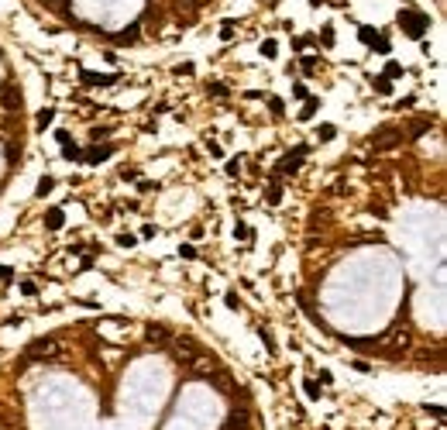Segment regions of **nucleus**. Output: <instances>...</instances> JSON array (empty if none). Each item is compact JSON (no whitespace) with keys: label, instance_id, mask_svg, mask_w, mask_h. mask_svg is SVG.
<instances>
[{"label":"nucleus","instance_id":"obj_19","mask_svg":"<svg viewBox=\"0 0 447 430\" xmlns=\"http://www.w3.org/2000/svg\"><path fill=\"white\" fill-rule=\"evenodd\" d=\"M382 76H386V79H399V76H403V66H399V62H389Z\"/></svg>","mask_w":447,"mask_h":430},{"label":"nucleus","instance_id":"obj_37","mask_svg":"<svg viewBox=\"0 0 447 430\" xmlns=\"http://www.w3.org/2000/svg\"><path fill=\"white\" fill-rule=\"evenodd\" d=\"M303 69L313 73V69H316V59H313V55H303Z\"/></svg>","mask_w":447,"mask_h":430},{"label":"nucleus","instance_id":"obj_5","mask_svg":"<svg viewBox=\"0 0 447 430\" xmlns=\"http://www.w3.org/2000/svg\"><path fill=\"white\" fill-rule=\"evenodd\" d=\"M403 141V131L399 128H378L375 135H371V145L375 148H392V145H399Z\"/></svg>","mask_w":447,"mask_h":430},{"label":"nucleus","instance_id":"obj_11","mask_svg":"<svg viewBox=\"0 0 447 430\" xmlns=\"http://www.w3.org/2000/svg\"><path fill=\"white\" fill-rule=\"evenodd\" d=\"M265 200H269L272 207H279V203H282V186H279V176H272V182H269V193H265Z\"/></svg>","mask_w":447,"mask_h":430},{"label":"nucleus","instance_id":"obj_15","mask_svg":"<svg viewBox=\"0 0 447 430\" xmlns=\"http://www.w3.org/2000/svg\"><path fill=\"white\" fill-rule=\"evenodd\" d=\"M334 135H337L334 124H320V128H316V138H320V141H334Z\"/></svg>","mask_w":447,"mask_h":430},{"label":"nucleus","instance_id":"obj_10","mask_svg":"<svg viewBox=\"0 0 447 430\" xmlns=\"http://www.w3.org/2000/svg\"><path fill=\"white\" fill-rule=\"evenodd\" d=\"M4 103H7L11 110H21V90L14 86V83H7V86H4Z\"/></svg>","mask_w":447,"mask_h":430},{"label":"nucleus","instance_id":"obj_30","mask_svg":"<svg viewBox=\"0 0 447 430\" xmlns=\"http://www.w3.org/2000/svg\"><path fill=\"white\" fill-rule=\"evenodd\" d=\"M269 107H272V114H286V110H282L286 103H282V100H279V97H272V100H269Z\"/></svg>","mask_w":447,"mask_h":430},{"label":"nucleus","instance_id":"obj_4","mask_svg":"<svg viewBox=\"0 0 447 430\" xmlns=\"http://www.w3.org/2000/svg\"><path fill=\"white\" fill-rule=\"evenodd\" d=\"M303 155H306V145H299L296 152L282 155V158H279V172H275V176H296V172L303 169Z\"/></svg>","mask_w":447,"mask_h":430},{"label":"nucleus","instance_id":"obj_39","mask_svg":"<svg viewBox=\"0 0 447 430\" xmlns=\"http://www.w3.org/2000/svg\"><path fill=\"white\" fill-rule=\"evenodd\" d=\"M423 410H427V413H433V416H437V420H440V416H444V406H423Z\"/></svg>","mask_w":447,"mask_h":430},{"label":"nucleus","instance_id":"obj_13","mask_svg":"<svg viewBox=\"0 0 447 430\" xmlns=\"http://www.w3.org/2000/svg\"><path fill=\"white\" fill-rule=\"evenodd\" d=\"M316 110H320V100L306 97V107L299 110V120H313V117H316Z\"/></svg>","mask_w":447,"mask_h":430},{"label":"nucleus","instance_id":"obj_20","mask_svg":"<svg viewBox=\"0 0 447 430\" xmlns=\"http://www.w3.org/2000/svg\"><path fill=\"white\" fill-rule=\"evenodd\" d=\"M234 28H237L234 21H224V24H220V38H224V41H231V38H234Z\"/></svg>","mask_w":447,"mask_h":430},{"label":"nucleus","instance_id":"obj_26","mask_svg":"<svg viewBox=\"0 0 447 430\" xmlns=\"http://www.w3.org/2000/svg\"><path fill=\"white\" fill-rule=\"evenodd\" d=\"M306 396H310V399H320V386H316V382H306Z\"/></svg>","mask_w":447,"mask_h":430},{"label":"nucleus","instance_id":"obj_18","mask_svg":"<svg viewBox=\"0 0 447 430\" xmlns=\"http://www.w3.org/2000/svg\"><path fill=\"white\" fill-rule=\"evenodd\" d=\"M275 52H279V41H262V55H265V59H275Z\"/></svg>","mask_w":447,"mask_h":430},{"label":"nucleus","instance_id":"obj_2","mask_svg":"<svg viewBox=\"0 0 447 430\" xmlns=\"http://www.w3.org/2000/svg\"><path fill=\"white\" fill-rule=\"evenodd\" d=\"M399 28L406 31V38L423 41V38H427L430 21H427V14H416V11H399Z\"/></svg>","mask_w":447,"mask_h":430},{"label":"nucleus","instance_id":"obj_33","mask_svg":"<svg viewBox=\"0 0 447 430\" xmlns=\"http://www.w3.org/2000/svg\"><path fill=\"white\" fill-rule=\"evenodd\" d=\"M21 293H24V296H35V293H38V286H35V282H21Z\"/></svg>","mask_w":447,"mask_h":430},{"label":"nucleus","instance_id":"obj_25","mask_svg":"<svg viewBox=\"0 0 447 430\" xmlns=\"http://www.w3.org/2000/svg\"><path fill=\"white\" fill-rule=\"evenodd\" d=\"M227 176H241V158H231L227 162Z\"/></svg>","mask_w":447,"mask_h":430},{"label":"nucleus","instance_id":"obj_22","mask_svg":"<svg viewBox=\"0 0 447 430\" xmlns=\"http://www.w3.org/2000/svg\"><path fill=\"white\" fill-rule=\"evenodd\" d=\"M117 41H120V45H131V41H138V28H131V31H120V35H117Z\"/></svg>","mask_w":447,"mask_h":430},{"label":"nucleus","instance_id":"obj_28","mask_svg":"<svg viewBox=\"0 0 447 430\" xmlns=\"http://www.w3.org/2000/svg\"><path fill=\"white\" fill-rule=\"evenodd\" d=\"M251 234V231H248V224H241V220H237V224H234V237H248Z\"/></svg>","mask_w":447,"mask_h":430},{"label":"nucleus","instance_id":"obj_31","mask_svg":"<svg viewBox=\"0 0 447 430\" xmlns=\"http://www.w3.org/2000/svg\"><path fill=\"white\" fill-rule=\"evenodd\" d=\"M324 45H327V48L334 45V28H331V24H324Z\"/></svg>","mask_w":447,"mask_h":430},{"label":"nucleus","instance_id":"obj_36","mask_svg":"<svg viewBox=\"0 0 447 430\" xmlns=\"http://www.w3.org/2000/svg\"><path fill=\"white\" fill-rule=\"evenodd\" d=\"M179 255H182V258H196V248H193V244H182Z\"/></svg>","mask_w":447,"mask_h":430},{"label":"nucleus","instance_id":"obj_42","mask_svg":"<svg viewBox=\"0 0 447 430\" xmlns=\"http://www.w3.org/2000/svg\"><path fill=\"white\" fill-rule=\"evenodd\" d=\"M227 430H244V427H227Z\"/></svg>","mask_w":447,"mask_h":430},{"label":"nucleus","instance_id":"obj_16","mask_svg":"<svg viewBox=\"0 0 447 430\" xmlns=\"http://www.w3.org/2000/svg\"><path fill=\"white\" fill-rule=\"evenodd\" d=\"M52 120H55V110H52V107H45V110H38V128H48Z\"/></svg>","mask_w":447,"mask_h":430},{"label":"nucleus","instance_id":"obj_12","mask_svg":"<svg viewBox=\"0 0 447 430\" xmlns=\"http://www.w3.org/2000/svg\"><path fill=\"white\" fill-rule=\"evenodd\" d=\"M45 227H48V231H58V227H62V210H58V207H52V210L45 214Z\"/></svg>","mask_w":447,"mask_h":430},{"label":"nucleus","instance_id":"obj_43","mask_svg":"<svg viewBox=\"0 0 447 430\" xmlns=\"http://www.w3.org/2000/svg\"><path fill=\"white\" fill-rule=\"evenodd\" d=\"M0 430H7V423H0Z\"/></svg>","mask_w":447,"mask_h":430},{"label":"nucleus","instance_id":"obj_35","mask_svg":"<svg viewBox=\"0 0 447 430\" xmlns=\"http://www.w3.org/2000/svg\"><path fill=\"white\" fill-rule=\"evenodd\" d=\"M14 279V269H7V265H0V282H11Z\"/></svg>","mask_w":447,"mask_h":430},{"label":"nucleus","instance_id":"obj_21","mask_svg":"<svg viewBox=\"0 0 447 430\" xmlns=\"http://www.w3.org/2000/svg\"><path fill=\"white\" fill-rule=\"evenodd\" d=\"M244 420H248V416H244V410H234L231 420H227V427H244Z\"/></svg>","mask_w":447,"mask_h":430},{"label":"nucleus","instance_id":"obj_41","mask_svg":"<svg viewBox=\"0 0 447 430\" xmlns=\"http://www.w3.org/2000/svg\"><path fill=\"white\" fill-rule=\"evenodd\" d=\"M310 4H313V7H320V4H324V0H310Z\"/></svg>","mask_w":447,"mask_h":430},{"label":"nucleus","instance_id":"obj_7","mask_svg":"<svg viewBox=\"0 0 447 430\" xmlns=\"http://www.w3.org/2000/svg\"><path fill=\"white\" fill-rule=\"evenodd\" d=\"M358 38L365 41V45H375V48H378V52H382V55H386V52H389V41L382 38V35H378V31H371V28H361V31H358Z\"/></svg>","mask_w":447,"mask_h":430},{"label":"nucleus","instance_id":"obj_38","mask_svg":"<svg viewBox=\"0 0 447 430\" xmlns=\"http://www.w3.org/2000/svg\"><path fill=\"white\" fill-rule=\"evenodd\" d=\"M175 73H179V76H189V73H193V66H189V62H182V66H175Z\"/></svg>","mask_w":447,"mask_h":430},{"label":"nucleus","instance_id":"obj_23","mask_svg":"<svg viewBox=\"0 0 447 430\" xmlns=\"http://www.w3.org/2000/svg\"><path fill=\"white\" fill-rule=\"evenodd\" d=\"M117 244H120V248H135L138 237L135 234H117Z\"/></svg>","mask_w":447,"mask_h":430},{"label":"nucleus","instance_id":"obj_27","mask_svg":"<svg viewBox=\"0 0 447 430\" xmlns=\"http://www.w3.org/2000/svg\"><path fill=\"white\" fill-rule=\"evenodd\" d=\"M292 97H296V100H306L310 93H306V86H303V83H296V86H292Z\"/></svg>","mask_w":447,"mask_h":430},{"label":"nucleus","instance_id":"obj_17","mask_svg":"<svg viewBox=\"0 0 447 430\" xmlns=\"http://www.w3.org/2000/svg\"><path fill=\"white\" fill-rule=\"evenodd\" d=\"M52 190H55V179H52V176H41V179H38V196L52 193Z\"/></svg>","mask_w":447,"mask_h":430},{"label":"nucleus","instance_id":"obj_9","mask_svg":"<svg viewBox=\"0 0 447 430\" xmlns=\"http://www.w3.org/2000/svg\"><path fill=\"white\" fill-rule=\"evenodd\" d=\"M83 83H86V86H110V83H117V76H110V73H90V69H83Z\"/></svg>","mask_w":447,"mask_h":430},{"label":"nucleus","instance_id":"obj_8","mask_svg":"<svg viewBox=\"0 0 447 430\" xmlns=\"http://www.w3.org/2000/svg\"><path fill=\"white\" fill-rule=\"evenodd\" d=\"M114 155V148L110 145H93L90 152H83V162H90V165H97V162H103V158Z\"/></svg>","mask_w":447,"mask_h":430},{"label":"nucleus","instance_id":"obj_34","mask_svg":"<svg viewBox=\"0 0 447 430\" xmlns=\"http://www.w3.org/2000/svg\"><path fill=\"white\" fill-rule=\"evenodd\" d=\"M214 97H227V86H220V83H214V86H207Z\"/></svg>","mask_w":447,"mask_h":430},{"label":"nucleus","instance_id":"obj_14","mask_svg":"<svg viewBox=\"0 0 447 430\" xmlns=\"http://www.w3.org/2000/svg\"><path fill=\"white\" fill-rule=\"evenodd\" d=\"M371 83H375V90H378L382 97H389V93H392V79H386V76H375Z\"/></svg>","mask_w":447,"mask_h":430},{"label":"nucleus","instance_id":"obj_40","mask_svg":"<svg viewBox=\"0 0 447 430\" xmlns=\"http://www.w3.org/2000/svg\"><path fill=\"white\" fill-rule=\"evenodd\" d=\"M120 179H138V169H120Z\"/></svg>","mask_w":447,"mask_h":430},{"label":"nucleus","instance_id":"obj_29","mask_svg":"<svg viewBox=\"0 0 447 430\" xmlns=\"http://www.w3.org/2000/svg\"><path fill=\"white\" fill-rule=\"evenodd\" d=\"M262 341H265V348H269V351H275V337L265 331V327H262Z\"/></svg>","mask_w":447,"mask_h":430},{"label":"nucleus","instance_id":"obj_6","mask_svg":"<svg viewBox=\"0 0 447 430\" xmlns=\"http://www.w3.org/2000/svg\"><path fill=\"white\" fill-rule=\"evenodd\" d=\"M145 337H148V344H169V341H172V334H169L165 324H148Z\"/></svg>","mask_w":447,"mask_h":430},{"label":"nucleus","instance_id":"obj_1","mask_svg":"<svg viewBox=\"0 0 447 430\" xmlns=\"http://www.w3.org/2000/svg\"><path fill=\"white\" fill-rule=\"evenodd\" d=\"M62 354H66V344L58 337H38V341L28 344V358L31 361H58Z\"/></svg>","mask_w":447,"mask_h":430},{"label":"nucleus","instance_id":"obj_3","mask_svg":"<svg viewBox=\"0 0 447 430\" xmlns=\"http://www.w3.org/2000/svg\"><path fill=\"white\" fill-rule=\"evenodd\" d=\"M196 354H200V344H196L189 334H182V337H172V358L179 365H189Z\"/></svg>","mask_w":447,"mask_h":430},{"label":"nucleus","instance_id":"obj_32","mask_svg":"<svg viewBox=\"0 0 447 430\" xmlns=\"http://www.w3.org/2000/svg\"><path fill=\"white\" fill-rule=\"evenodd\" d=\"M227 306H231V310H237V306H241V299H237V293H234V289H227Z\"/></svg>","mask_w":447,"mask_h":430},{"label":"nucleus","instance_id":"obj_24","mask_svg":"<svg viewBox=\"0 0 447 430\" xmlns=\"http://www.w3.org/2000/svg\"><path fill=\"white\" fill-rule=\"evenodd\" d=\"M62 155H66V158H83V152H79L76 145L69 141V145H62Z\"/></svg>","mask_w":447,"mask_h":430}]
</instances>
